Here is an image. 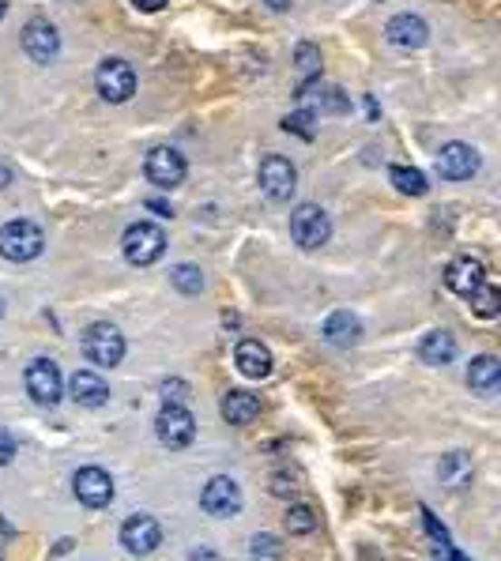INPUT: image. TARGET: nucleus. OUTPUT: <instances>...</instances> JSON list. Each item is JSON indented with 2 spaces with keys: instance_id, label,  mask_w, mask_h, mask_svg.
<instances>
[{
  "instance_id": "obj_9",
  "label": "nucleus",
  "mask_w": 501,
  "mask_h": 561,
  "mask_svg": "<svg viewBox=\"0 0 501 561\" xmlns=\"http://www.w3.org/2000/svg\"><path fill=\"white\" fill-rule=\"evenodd\" d=\"M27 392H31V399L42 403V407L61 403V396H64V380H61L57 362L34 359V362L27 366Z\"/></svg>"
},
{
  "instance_id": "obj_7",
  "label": "nucleus",
  "mask_w": 501,
  "mask_h": 561,
  "mask_svg": "<svg viewBox=\"0 0 501 561\" xmlns=\"http://www.w3.org/2000/svg\"><path fill=\"white\" fill-rule=\"evenodd\" d=\"M94 84H98V94H103L106 102H129L136 94V72H133V64L110 57V61L98 64Z\"/></svg>"
},
{
  "instance_id": "obj_10",
  "label": "nucleus",
  "mask_w": 501,
  "mask_h": 561,
  "mask_svg": "<svg viewBox=\"0 0 501 561\" xmlns=\"http://www.w3.org/2000/svg\"><path fill=\"white\" fill-rule=\"evenodd\" d=\"M257 177H260V189H264L268 200H290L294 189H298V170L283 155H268L260 162V173Z\"/></svg>"
},
{
  "instance_id": "obj_22",
  "label": "nucleus",
  "mask_w": 501,
  "mask_h": 561,
  "mask_svg": "<svg viewBox=\"0 0 501 561\" xmlns=\"http://www.w3.org/2000/svg\"><path fill=\"white\" fill-rule=\"evenodd\" d=\"M324 340H329L332 347H355L362 340V320L350 317L347 310H339L324 320Z\"/></svg>"
},
{
  "instance_id": "obj_24",
  "label": "nucleus",
  "mask_w": 501,
  "mask_h": 561,
  "mask_svg": "<svg viewBox=\"0 0 501 561\" xmlns=\"http://www.w3.org/2000/svg\"><path fill=\"white\" fill-rule=\"evenodd\" d=\"M437 475H441L445 487H464V482H471V456L448 452L441 460V468H437Z\"/></svg>"
},
{
  "instance_id": "obj_6",
  "label": "nucleus",
  "mask_w": 501,
  "mask_h": 561,
  "mask_svg": "<svg viewBox=\"0 0 501 561\" xmlns=\"http://www.w3.org/2000/svg\"><path fill=\"white\" fill-rule=\"evenodd\" d=\"M162 543V527L155 517H147V513H136L121 524V546L129 550L133 557H147V554H155Z\"/></svg>"
},
{
  "instance_id": "obj_8",
  "label": "nucleus",
  "mask_w": 501,
  "mask_h": 561,
  "mask_svg": "<svg viewBox=\"0 0 501 561\" xmlns=\"http://www.w3.org/2000/svg\"><path fill=\"white\" fill-rule=\"evenodd\" d=\"M143 173H147V182H152L155 189H178L185 182V159H182V151H173V147H152V155H147V162H143Z\"/></svg>"
},
{
  "instance_id": "obj_1",
  "label": "nucleus",
  "mask_w": 501,
  "mask_h": 561,
  "mask_svg": "<svg viewBox=\"0 0 501 561\" xmlns=\"http://www.w3.org/2000/svg\"><path fill=\"white\" fill-rule=\"evenodd\" d=\"M45 249V234L42 226L31 219H12L0 226V257L12 261V264H27L34 257H42Z\"/></svg>"
},
{
  "instance_id": "obj_11",
  "label": "nucleus",
  "mask_w": 501,
  "mask_h": 561,
  "mask_svg": "<svg viewBox=\"0 0 501 561\" xmlns=\"http://www.w3.org/2000/svg\"><path fill=\"white\" fill-rule=\"evenodd\" d=\"M200 505H204V513L211 517H238L241 513V487L227 475H215L204 494H200Z\"/></svg>"
},
{
  "instance_id": "obj_35",
  "label": "nucleus",
  "mask_w": 501,
  "mask_h": 561,
  "mask_svg": "<svg viewBox=\"0 0 501 561\" xmlns=\"http://www.w3.org/2000/svg\"><path fill=\"white\" fill-rule=\"evenodd\" d=\"M271 494H280V497H283V494H294V482H290L287 475H275V478H271Z\"/></svg>"
},
{
  "instance_id": "obj_4",
  "label": "nucleus",
  "mask_w": 501,
  "mask_h": 561,
  "mask_svg": "<svg viewBox=\"0 0 501 561\" xmlns=\"http://www.w3.org/2000/svg\"><path fill=\"white\" fill-rule=\"evenodd\" d=\"M290 238L302 245V249H320L324 241L332 238V219H329V212H320L317 203H302V208H294V215H290Z\"/></svg>"
},
{
  "instance_id": "obj_30",
  "label": "nucleus",
  "mask_w": 501,
  "mask_h": 561,
  "mask_svg": "<svg viewBox=\"0 0 501 561\" xmlns=\"http://www.w3.org/2000/svg\"><path fill=\"white\" fill-rule=\"evenodd\" d=\"M283 129H287V133H298L302 140H313V110H298V113H290V117L283 121Z\"/></svg>"
},
{
  "instance_id": "obj_40",
  "label": "nucleus",
  "mask_w": 501,
  "mask_h": 561,
  "mask_svg": "<svg viewBox=\"0 0 501 561\" xmlns=\"http://www.w3.org/2000/svg\"><path fill=\"white\" fill-rule=\"evenodd\" d=\"M445 546H448V543H445ZM445 546H441V550H445ZM445 561H464V557H457V554H448V550H445Z\"/></svg>"
},
{
  "instance_id": "obj_3",
  "label": "nucleus",
  "mask_w": 501,
  "mask_h": 561,
  "mask_svg": "<svg viewBox=\"0 0 501 561\" xmlns=\"http://www.w3.org/2000/svg\"><path fill=\"white\" fill-rule=\"evenodd\" d=\"M84 354L98 369H113L124 359V336L113 324H91L84 331Z\"/></svg>"
},
{
  "instance_id": "obj_37",
  "label": "nucleus",
  "mask_w": 501,
  "mask_h": 561,
  "mask_svg": "<svg viewBox=\"0 0 501 561\" xmlns=\"http://www.w3.org/2000/svg\"><path fill=\"white\" fill-rule=\"evenodd\" d=\"M147 208H152L155 215H162V219H170L173 212H170V203H162V200H152V203H147Z\"/></svg>"
},
{
  "instance_id": "obj_16",
  "label": "nucleus",
  "mask_w": 501,
  "mask_h": 561,
  "mask_svg": "<svg viewBox=\"0 0 501 561\" xmlns=\"http://www.w3.org/2000/svg\"><path fill=\"white\" fill-rule=\"evenodd\" d=\"M385 38H388L396 49H418V45H426V38H430V27H426L418 15L404 12V15H392V19H388Z\"/></svg>"
},
{
  "instance_id": "obj_34",
  "label": "nucleus",
  "mask_w": 501,
  "mask_h": 561,
  "mask_svg": "<svg viewBox=\"0 0 501 561\" xmlns=\"http://www.w3.org/2000/svg\"><path fill=\"white\" fill-rule=\"evenodd\" d=\"M422 520H426V527H430V535L437 539V546H445V543H448V535H445V527L434 520V513H430V508H422Z\"/></svg>"
},
{
  "instance_id": "obj_18",
  "label": "nucleus",
  "mask_w": 501,
  "mask_h": 561,
  "mask_svg": "<svg viewBox=\"0 0 501 561\" xmlns=\"http://www.w3.org/2000/svg\"><path fill=\"white\" fill-rule=\"evenodd\" d=\"M234 362L245 377H253V380H264L271 373V350L260 343V340H241L238 350H234Z\"/></svg>"
},
{
  "instance_id": "obj_20",
  "label": "nucleus",
  "mask_w": 501,
  "mask_h": 561,
  "mask_svg": "<svg viewBox=\"0 0 501 561\" xmlns=\"http://www.w3.org/2000/svg\"><path fill=\"white\" fill-rule=\"evenodd\" d=\"M467 385L479 396H494L501 389V362L494 354H479V359L467 366Z\"/></svg>"
},
{
  "instance_id": "obj_15",
  "label": "nucleus",
  "mask_w": 501,
  "mask_h": 561,
  "mask_svg": "<svg viewBox=\"0 0 501 561\" xmlns=\"http://www.w3.org/2000/svg\"><path fill=\"white\" fill-rule=\"evenodd\" d=\"M483 283H486V268H483V261H475V257H457L453 264L445 268V287L453 294H460V298H471Z\"/></svg>"
},
{
  "instance_id": "obj_12",
  "label": "nucleus",
  "mask_w": 501,
  "mask_h": 561,
  "mask_svg": "<svg viewBox=\"0 0 501 561\" xmlns=\"http://www.w3.org/2000/svg\"><path fill=\"white\" fill-rule=\"evenodd\" d=\"M72 490L87 508H106L113 501V478L103 468H80L76 478H72Z\"/></svg>"
},
{
  "instance_id": "obj_38",
  "label": "nucleus",
  "mask_w": 501,
  "mask_h": 561,
  "mask_svg": "<svg viewBox=\"0 0 501 561\" xmlns=\"http://www.w3.org/2000/svg\"><path fill=\"white\" fill-rule=\"evenodd\" d=\"M264 5H268L271 12H287V8L294 5V0H264Z\"/></svg>"
},
{
  "instance_id": "obj_32",
  "label": "nucleus",
  "mask_w": 501,
  "mask_h": 561,
  "mask_svg": "<svg viewBox=\"0 0 501 561\" xmlns=\"http://www.w3.org/2000/svg\"><path fill=\"white\" fill-rule=\"evenodd\" d=\"M162 396H166V403H182V399L189 396L185 380H166V385H162Z\"/></svg>"
},
{
  "instance_id": "obj_27",
  "label": "nucleus",
  "mask_w": 501,
  "mask_h": 561,
  "mask_svg": "<svg viewBox=\"0 0 501 561\" xmlns=\"http://www.w3.org/2000/svg\"><path fill=\"white\" fill-rule=\"evenodd\" d=\"M170 283L178 287L182 294H200V287H204V275H200V268L192 264H178L170 271Z\"/></svg>"
},
{
  "instance_id": "obj_31",
  "label": "nucleus",
  "mask_w": 501,
  "mask_h": 561,
  "mask_svg": "<svg viewBox=\"0 0 501 561\" xmlns=\"http://www.w3.org/2000/svg\"><path fill=\"white\" fill-rule=\"evenodd\" d=\"M283 554V546H280V539H275V535H257L253 539V557L260 561V557H268V561H275Z\"/></svg>"
},
{
  "instance_id": "obj_29",
  "label": "nucleus",
  "mask_w": 501,
  "mask_h": 561,
  "mask_svg": "<svg viewBox=\"0 0 501 561\" xmlns=\"http://www.w3.org/2000/svg\"><path fill=\"white\" fill-rule=\"evenodd\" d=\"M298 68H302L306 84L313 80V75H320V54H317V45H309V42L298 45Z\"/></svg>"
},
{
  "instance_id": "obj_28",
  "label": "nucleus",
  "mask_w": 501,
  "mask_h": 561,
  "mask_svg": "<svg viewBox=\"0 0 501 561\" xmlns=\"http://www.w3.org/2000/svg\"><path fill=\"white\" fill-rule=\"evenodd\" d=\"M313 527H317V513H313L309 505H290L287 508V531L290 535H306Z\"/></svg>"
},
{
  "instance_id": "obj_14",
  "label": "nucleus",
  "mask_w": 501,
  "mask_h": 561,
  "mask_svg": "<svg viewBox=\"0 0 501 561\" xmlns=\"http://www.w3.org/2000/svg\"><path fill=\"white\" fill-rule=\"evenodd\" d=\"M23 54H27L31 61H38V64L54 61L61 54V34H57L54 23H45V19L27 23V31H23Z\"/></svg>"
},
{
  "instance_id": "obj_26",
  "label": "nucleus",
  "mask_w": 501,
  "mask_h": 561,
  "mask_svg": "<svg viewBox=\"0 0 501 561\" xmlns=\"http://www.w3.org/2000/svg\"><path fill=\"white\" fill-rule=\"evenodd\" d=\"M471 313H475V317H483V320L497 317V313H501V290L490 287V283H483L479 290L471 294Z\"/></svg>"
},
{
  "instance_id": "obj_2",
  "label": "nucleus",
  "mask_w": 501,
  "mask_h": 561,
  "mask_svg": "<svg viewBox=\"0 0 501 561\" xmlns=\"http://www.w3.org/2000/svg\"><path fill=\"white\" fill-rule=\"evenodd\" d=\"M121 249H124V261L129 264L147 268L166 252V234L155 222H133L129 231H124V238H121Z\"/></svg>"
},
{
  "instance_id": "obj_13",
  "label": "nucleus",
  "mask_w": 501,
  "mask_h": 561,
  "mask_svg": "<svg viewBox=\"0 0 501 561\" xmlns=\"http://www.w3.org/2000/svg\"><path fill=\"white\" fill-rule=\"evenodd\" d=\"M479 170V151H475L471 143H445L437 151V173L445 177V182H467V177Z\"/></svg>"
},
{
  "instance_id": "obj_36",
  "label": "nucleus",
  "mask_w": 501,
  "mask_h": 561,
  "mask_svg": "<svg viewBox=\"0 0 501 561\" xmlns=\"http://www.w3.org/2000/svg\"><path fill=\"white\" fill-rule=\"evenodd\" d=\"M133 5L140 12H159V8H166V0H133Z\"/></svg>"
},
{
  "instance_id": "obj_33",
  "label": "nucleus",
  "mask_w": 501,
  "mask_h": 561,
  "mask_svg": "<svg viewBox=\"0 0 501 561\" xmlns=\"http://www.w3.org/2000/svg\"><path fill=\"white\" fill-rule=\"evenodd\" d=\"M12 456H15V438L0 426V464H12Z\"/></svg>"
},
{
  "instance_id": "obj_5",
  "label": "nucleus",
  "mask_w": 501,
  "mask_h": 561,
  "mask_svg": "<svg viewBox=\"0 0 501 561\" xmlns=\"http://www.w3.org/2000/svg\"><path fill=\"white\" fill-rule=\"evenodd\" d=\"M155 438L166 448H185L196 438V422H192V415L185 411L182 403H166L159 411V418H155Z\"/></svg>"
},
{
  "instance_id": "obj_25",
  "label": "nucleus",
  "mask_w": 501,
  "mask_h": 561,
  "mask_svg": "<svg viewBox=\"0 0 501 561\" xmlns=\"http://www.w3.org/2000/svg\"><path fill=\"white\" fill-rule=\"evenodd\" d=\"M388 177H392V185L404 192V196H426V177H422V170H415V166H392L388 170Z\"/></svg>"
},
{
  "instance_id": "obj_39",
  "label": "nucleus",
  "mask_w": 501,
  "mask_h": 561,
  "mask_svg": "<svg viewBox=\"0 0 501 561\" xmlns=\"http://www.w3.org/2000/svg\"><path fill=\"white\" fill-rule=\"evenodd\" d=\"M8 182H12V170H8V166H5V162H0V189H5V185H8Z\"/></svg>"
},
{
  "instance_id": "obj_21",
  "label": "nucleus",
  "mask_w": 501,
  "mask_h": 561,
  "mask_svg": "<svg viewBox=\"0 0 501 561\" xmlns=\"http://www.w3.org/2000/svg\"><path fill=\"white\" fill-rule=\"evenodd\" d=\"M298 94H302V102H306V106H313L317 113H347L350 110L347 94L339 87H332V84H309L306 91H298Z\"/></svg>"
},
{
  "instance_id": "obj_19",
  "label": "nucleus",
  "mask_w": 501,
  "mask_h": 561,
  "mask_svg": "<svg viewBox=\"0 0 501 561\" xmlns=\"http://www.w3.org/2000/svg\"><path fill=\"white\" fill-rule=\"evenodd\" d=\"M418 359L426 366H448L457 359V340L448 336L445 328H434V331H426V336L418 340Z\"/></svg>"
},
{
  "instance_id": "obj_23",
  "label": "nucleus",
  "mask_w": 501,
  "mask_h": 561,
  "mask_svg": "<svg viewBox=\"0 0 501 561\" xmlns=\"http://www.w3.org/2000/svg\"><path fill=\"white\" fill-rule=\"evenodd\" d=\"M219 411H222V418L234 422V426H249V422L260 415V399H257L253 392H238V389H234V392L222 396V407H219Z\"/></svg>"
},
{
  "instance_id": "obj_17",
  "label": "nucleus",
  "mask_w": 501,
  "mask_h": 561,
  "mask_svg": "<svg viewBox=\"0 0 501 561\" xmlns=\"http://www.w3.org/2000/svg\"><path fill=\"white\" fill-rule=\"evenodd\" d=\"M68 392L80 407H103L110 399V385L94 369H76L68 380Z\"/></svg>"
}]
</instances>
